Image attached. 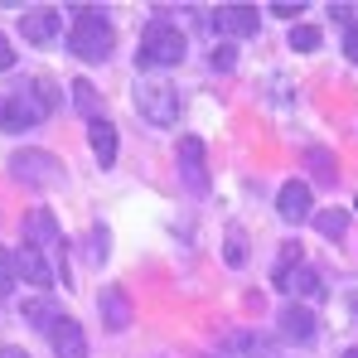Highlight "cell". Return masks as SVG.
Masks as SVG:
<instances>
[{
    "mask_svg": "<svg viewBox=\"0 0 358 358\" xmlns=\"http://www.w3.org/2000/svg\"><path fill=\"white\" fill-rule=\"evenodd\" d=\"M228 262H233V266H242V262H247V238H242L238 228L228 233Z\"/></svg>",
    "mask_w": 358,
    "mask_h": 358,
    "instance_id": "cell-22",
    "label": "cell"
},
{
    "mask_svg": "<svg viewBox=\"0 0 358 358\" xmlns=\"http://www.w3.org/2000/svg\"><path fill=\"white\" fill-rule=\"evenodd\" d=\"M218 29L223 34H257V5H223Z\"/></svg>",
    "mask_w": 358,
    "mask_h": 358,
    "instance_id": "cell-15",
    "label": "cell"
},
{
    "mask_svg": "<svg viewBox=\"0 0 358 358\" xmlns=\"http://www.w3.org/2000/svg\"><path fill=\"white\" fill-rule=\"evenodd\" d=\"M291 49H296V54L320 49V29H315V24H291Z\"/></svg>",
    "mask_w": 358,
    "mask_h": 358,
    "instance_id": "cell-20",
    "label": "cell"
},
{
    "mask_svg": "<svg viewBox=\"0 0 358 358\" xmlns=\"http://www.w3.org/2000/svg\"><path fill=\"white\" fill-rule=\"evenodd\" d=\"M24 242L39 247V252H44V247H59V223H54L49 208H34V213L24 218Z\"/></svg>",
    "mask_w": 358,
    "mask_h": 358,
    "instance_id": "cell-13",
    "label": "cell"
},
{
    "mask_svg": "<svg viewBox=\"0 0 358 358\" xmlns=\"http://www.w3.org/2000/svg\"><path fill=\"white\" fill-rule=\"evenodd\" d=\"M10 170L15 179H24V184H59V160L49 155V150H15L10 155Z\"/></svg>",
    "mask_w": 358,
    "mask_h": 358,
    "instance_id": "cell-5",
    "label": "cell"
},
{
    "mask_svg": "<svg viewBox=\"0 0 358 358\" xmlns=\"http://www.w3.org/2000/svg\"><path fill=\"white\" fill-rule=\"evenodd\" d=\"M276 286L291 291V296H320V291H324V286H320V271H310V266H291Z\"/></svg>",
    "mask_w": 358,
    "mask_h": 358,
    "instance_id": "cell-16",
    "label": "cell"
},
{
    "mask_svg": "<svg viewBox=\"0 0 358 358\" xmlns=\"http://www.w3.org/2000/svg\"><path fill=\"white\" fill-rule=\"evenodd\" d=\"M276 213H281L286 223H305V218H310V184H300V179L281 184V194H276Z\"/></svg>",
    "mask_w": 358,
    "mask_h": 358,
    "instance_id": "cell-9",
    "label": "cell"
},
{
    "mask_svg": "<svg viewBox=\"0 0 358 358\" xmlns=\"http://www.w3.org/2000/svg\"><path fill=\"white\" fill-rule=\"evenodd\" d=\"M49 344H54V354H59V358H87V339H83V324H78V320H68V315H63L59 324L49 329Z\"/></svg>",
    "mask_w": 358,
    "mask_h": 358,
    "instance_id": "cell-8",
    "label": "cell"
},
{
    "mask_svg": "<svg viewBox=\"0 0 358 358\" xmlns=\"http://www.w3.org/2000/svg\"><path fill=\"white\" fill-rule=\"evenodd\" d=\"M87 145H92V155L102 160V170H107V165H117V126H112L107 117L87 121Z\"/></svg>",
    "mask_w": 358,
    "mask_h": 358,
    "instance_id": "cell-12",
    "label": "cell"
},
{
    "mask_svg": "<svg viewBox=\"0 0 358 358\" xmlns=\"http://www.w3.org/2000/svg\"><path fill=\"white\" fill-rule=\"evenodd\" d=\"M344 358H358V349H349V354H344Z\"/></svg>",
    "mask_w": 358,
    "mask_h": 358,
    "instance_id": "cell-29",
    "label": "cell"
},
{
    "mask_svg": "<svg viewBox=\"0 0 358 358\" xmlns=\"http://www.w3.org/2000/svg\"><path fill=\"white\" fill-rule=\"evenodd\" d=\"M44 117H49V107L34 92V83L20 87V92H10V97H0V131H29V126H39Z\"/></svg>",
    "mask_w": 358,
    "mask_h": 358,
    "instance_id": "cell-3",
    "label": "cell"
},
{
    "mask_svg": "<svg viewBox=\"0 0 358 358\" xmlns=\"http://www.w3.org/2000/svg\"><path fill=\"white\" fill-rule=\"evenodd\" d=\"M5 68H15V49H10V39L0 34V73H5Z\"/></svg>",
    "mask_w": 358,
    "mask_h": 358,
    "instance_id": "cell-27",
    "label": "cell"
},
{
    "mask_svg": "<svg viewBox=\"0 0 358 358\" xmlns=\"http://www.w3.org/2000/svg\"><path fill=\"white\" fill-rule=\"evenodd\" d=\"M24 320H29L34 329H44V334H49V329L59 324L63 315L54 310V300H49V296H34V300H24Z\"/></svg>",
    "mask_w": 358,
    "mask_h": 358,
    "instance_id": "cell-17",
    "label": "cell"
},
{
    "mask_svg": "<svg viewBox=\"0 0 358 358\" xmlns=\"http://www.w3.org/2000/svg\"><path fill=\"white\" fill-rule=\"evenodd\" d=\"M97 310H102V324H107L112 334H121V329L131 324V300H126L121 286H107V291L97 296Z\"/></svg>",
    "mask_w": 358,
    "mask_h": 358,
    "instance_id": "cell-11",
    "label": "cell"
},
{
    "mask_svg": "<svg viewBox=\"0 0 358 358\" xmlns=\"http://www.w3.org/2000/svg\"><path fill=\"white\" fill-rule=\"evenodd\" d=\"M344 54H349V59L358 63V20L349 24V29H344Z\"/></svg>",
    "mask_w": 358,
    "mask_h": 358,
    "instance_id": "cell-26",
    "label": "cell"
},
{
    "mask_svg": "<svg viewBox=\"0 0 358 358\" xmlns=\"http://www.w3.org/2000/svg\"><path fill=\"white\" fill-rule=\"evenodd\" d=\"M291 266H300V247H286V252H281V262H276V281H281Z\"/></svg>",
    "mask_w": 358,
    "mask_h": 358,
    "instance_id": "cell-23",
    "label": "cell"
},
{
    "mask_svg": "<svg viewBox=\"0 0 358 358\" xmlns=\"http://www.w3.org/2000/svg\"><path fill=\"white\" fill-rule=\"evenodd\" d=\"M15 281H20V276H15V257L0 247V296H10V291H15Z\"/></svg>",
    "mask_w": 358,
    "mask_h": 358,
    "instance_id": "cell-21",
    "label": "cell"
},
{
    "mask_svg": "<svg viewBox=\"0 0 358 358\" xmlns=\"http://www.w3.org/2000/svg\"><path fill=\"white\" fill-rule=\"evenodd\" d=\"M136 112L150 126H175L179 121V92L170 83H141L136 87Z\"/></svg>",
    "mask_w": 358,
    "mask_h": 358,
    "instance_id": "cell-4",
    "label": "cell"
},
{
    "mask_svg": "<svg viewBox=\"0 0 358 358\" xmlns=\"http://www.w3.org/2000/svg\"><path fill=\"white\" fill-rule=\"evenodd\" d=\"M354 203H358V199H354Z\"/></svg>",
    "mask_w": 358,
    "mask_h": 358,
    "instance_id": "cell-30",
    "label": "cell"
},
{
    "mask_svg": "<svg viewBox=\"0 0 358 358\" xmlns=\"http://www.w3.org/2000/svg\"><path fill=\"white\" fill-rule=\"evenodd\" d=\"M15 276H24V281H29V286H39V291H49V286H54V266H49V262H44V252H39V247H29V242L15 252Z\"/></svg>",
    "mask_w": 358,
    "mask_h": 358,
    "instance_id": "cell-7",
    "label": "cell"
},
{
    "mask_svg": "<svg viewBox=\"0 0 358 358\" xmlns=\"http://www.w3.org/2000/svg\"><path fill=\"white\" fill-rule=\"evenodd\" d=\"M184 34H179L175 24H165V20H155L145 34H141V49H136V63L141 68H170V63H184Z\"/></svg>",
    "mask_w": 358,
    "mask_h": 358,
    "instance_id": "cell-2",
    "label": "cell"
},
{
    "mask_svg": "<svg viewBox=\"0 0 358 358\" xmlns=\"http://www.w3.org/2000/svg\"><path fill=\"white\" fill-rule=\"evenodd\" d=\"M59 29H63L59 10H24V20H20V34H24L29 44H49Z\"/></svg>",
    "mask_w": 358,
    "mask_h": 358,
    "instance_id": "cell-10",
    "label": "cell"
},
{
    "mask_svg": "<svg viewBox=\"0 0 358 358\" xmlns=\"http://www.w3.org/2000/svg\"><path fill=\"white\" fill-rule=\"evenodd\" d=\"M266 10H271V15H281V20H296L300 10H305V5H291V0H276V5H266Z\"/></svg>",
    "mask_w": 358,
    "mask_h": 358,
    "instance_id": "cell-25",
    "label": "cell"
},
{
    "mask_svg": "<svg viewBox=\"0 0 358 358\" xmlns=\"http://www.w3.org/2000/svg\"><path fill=\"white\" fill-rule=\"evenodd\" d=\"M315 228H320L324 238H344V233H349V213H339V208H324V213H315Z\"/></svg>",
    "mask_w": 358,
    "mask_h": 358,
    "instance_id": "cell-19",
    "label": "cell"
},
{
    "mask_svg": "<svg viewBox=\"0 0 358 358\" xmlns=\"http://www.w3.org/2000/svg\"><path fill=\"white\" fill-rule=\"evenodd\" d=\"M213 68H218V73H228V68H233V49H228V44H218V49H213Z\"/></svg>",
    "mask_w": 358,
    "mask_h": 358,
    "instance_id": "cell-24",
    "label": "cell"
},
{
    "mask_svg": "<svg viewBox=\"0 0 358 358\" xmlns=\"http://www.w3.org/2000/svg\"><path fill=\"white\" fill-rule=\"evenodd\" d=\"M112 44H117V34H112V24L92 10V5H78V15H73V29H68V49L78 54L83 63H102L112 54Z\"/></svg>",
    "mask_w": 358,
    "mask_h": 358,
    "instance_id": "cell-1",
    "label": "cell"
},
{
    "mask_svg": "<svg viewBox=\"0 0 358 358\" xmlns=\"http://www.w3.org/2000/svg\"><path fill=\"white\" fill-rule=\"evenodd\" d=\"M0 358H29V354H24V349H15V344H5V349H0Z\"/></svg>",
    "mask_w": 358,
    "mask_h": 358,
    "instance_id": "cell-28",
    "label": "cell"
},
{
    "mask_svg": "<svg viewBox=\"0 0 358 358\" xmlns=\"http://www.w3.org/2000/svg\"><path fill=\"white\" fill-rule=\"evenodd\" d=\"M175 160H179V175H184V184L203 194V189H208V155H203V141H199V136H179Z\"/></svg>",
    "mask_w": 358,
    "mask_h": 358,
    "instance_id": "cell-6",
    "label": "cell"
},
{
    "mask_svg": "<svg viewBox=\"0 0 358 358\" xmlns=\"http://www.w3.org/2000/svg\"><path fill=\"white\" fill-rule=\"evenodd\" d=\"M281 334L296 339V344H310V339H315V315H310L305 305H286V310H281Z\"/></svg>",
    "mask_w": 358,
    "mask_h": 358,
    "instance_id": "cell-14",
    "label": "cell"
},
{
    "mask_svg": "<svg viewBox=\"0 0 358 358\" xmlns=\"http://www.w3.org/2000/svg\"><path fill=\"white\" fill-rule=\"evenodd\" d=\"M68 87H73V107L87 121H97V87H92L87 78H78V83H68Z\"/></svg>",
    "mask_w": 358,
    "mask_h": 358,
    "instance_id": "cell-18",
    "label": "cell"
}]
</instances>
